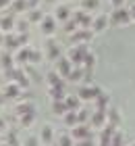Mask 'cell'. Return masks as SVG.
<instances>
[{
  "mask_svg": "<svg viewBox=\"0 0 135 146\" xmlns=\"http://www.w3.org/2000/svg\"><path fill=\"white\" fill-rule=\"evenodd\" d=\"M90 44H79V46H71L67 58L73 63V67H83V58L90 54Z\"/></svg>",
  "mask_w": 135,
  "mask_h": 146,
  "instance_id": "cell-1",
  "label": "cell"
},
{
  "mask_svg": "<svg viewBox=\"0 0 135 146\" xmlns=\"http://www.w3.org/2000/svg\"><path fill=\"white\" fill-rule=\"evenodd\" d=\"M100 92H102V88H98V86H81V88L77 90V96L81 98V102H94L96 98L100 96Z\"/></svg>",
  "mask_w": 135,
  "mask_h": 146,
  "instance_id": "cell-2",
  "label": "cell"
},
{
  "mask_svg": "<svg viewBox=\"0 0 135 146\" xmlns=\"http://www.w3.org/2000/svg\"><path fill=\"white\" fill-rule=\"evenodd\" d=\"M71 136L75 142H81V140H94V129L90 127V123H79L77 127L71 129Z\"/></svg>",
  "mask_w": 135,
  "mask_h": 146,
  "instance_id": "cell-3",
  "label": "cell"
},
{
  "mask_svg": "<svg viewBox=\"0 0 135 146\" xmlns=\"http://www.w3.org/2000/svg\"><path fill=\"white\" fill-rule=\"evenodd\" d=\"M133 21L131 19V11L129 9H114L110 15V23L112 25H129Z\"/></svg>",
  "mask_w": 135,
  "mask_h": 146,
  "instance_id": "cell-4",
  "label": "cell"
},
{
  "mask_svg": "<svg viewBox=\"0 0 135 146\" xmlns=\"http://www.w3.org/2000/svg\"><path fill=\"white\" fill-rule=\"evenodd\" d=\"M92 38H94L92 29H77L75 34L69 36V42H71V46H79V44H90Z\"/></svg>",
  "mask_w": 135,
  "mask_h": 146,
  "instance_id": "cell-5",
  "label": "cell"
},
{
  "mask_svg": "<svg viewBox=\"0 0 135 146\" xmlns=\"http://www.w3.org/2000/svg\"><path fill=\"white\" fill-rule=\"evenodd\" d=\"M71 19H75V21L79 23V27H81V29H90L92 25H94V19H92V15H90V13H85L83 9L75 11V13L71 15Z\"/></svg>",
  "mask_w": 135,
  "mask_h": 146,
  "instance_id": "cell-6",
  "label": "cell"
},
{
  "mask_svg": "<svg viewBox=\"0 0 135 146\" xmlns=\"http://www.w3.org/2000/svg\"><path fill=\"white\" fill-rule=\"evenodd\" d=\"M108 123V119H106V111H100L96 109L92 113V117H90V127L92 129H104V125Z\"/></svg>",
  "mask_w": 135,
  "mask_h": 146,
  "instance_id": "cell-7",
  "label": "cell"
},
{
  "mask_svg": "<svg viewBox=\"0 0 135 146\" xmlns=\"http://www.w3.org/2000/svg\"><path fill=\"white\" fill-rule=\"evenodd\" d=\"M71 71H73V63H71L67 56H60L58 61H56V73H58L63 79H67V77L71 75Z\"/></svg>",
  "mask_w": 135,
  "mask_h": 146,
  "instance_id": "cell-8",
  "label": "cell"
},
{
  "mask_svg": "<svg viewBox=\"0 0 135 146\" xmlns=\"http://www.w3.org/2000/svg\"><path fill=\"white\" fill-rule=\"evenodd\" d=\"M40 29H42V34H44V36L52 38L54 34H56V19L50 17V15H46V17H44V21L40 23Z\"/></svg>",
  "mask_w": 135,
  "mask_h": 146,
  "instance_id": "cell-9",
  "label": "cell"
},
{
  "mask_svg": "<svg viewBox=\"0 0 135 146\" xmlns=\"http://www.w3.org/2000/svg\"><path fill=\"white\" fill-rule=\"evenodd\" d=\"M46 56H48V61H52V63H56L60 56V46L54 42L52 38H48V42H46Z\"/></svg>",
  "mask_w": 135,
  "mask_h": 146,
  "instance_id": "cell-10",
  "label": "cell"
},
{
  "mask_svg": "<svg viewBox=\"0 0 135 146\" xmlns=\"http://www.w3.org/2000/svg\"><path fill=\"white\" fill-rule=\"evenodd\" d=\"M15 25H17V21H15V15H13V13H6V15L0 17V31H2V34H11V31L15 29Z\"/></svg>",
  "mask_w": 135,
  "mask_h": 146,
  "instance_id": "cell-11",
  "label": "cell"
},
{
  "mask_svg": "<svg viewBox=\"0 0 135 146\" xmlns=\"http://www.w3.org/2000/svg\"><path fill=\"white\" fill-rule=\"evenodd\" d=\"M2 94H4V100H6V98H9V100H19V96H21V88H19L15 82H6Z\"/></svg>",
  "mask_w": 135,
  "mask_h": 146,
  "instance_id": "cell-12",
  "label": "cell"
},
{
  "mask_svg": "<svg viewBox=\"0 0 135 146\" xmlns=\"http://www.w3.org/2000/svg\"><path fill=\"white\" fill-rule=\"evenodd\" d=\"M29 113H36L33 102H29V100L17 102V107H15V115H17V117H25V115H29Z\"/></svg>",
  "mask_w": 135,
  "mask_h": 146,
  "instance_id": "cell-13",
  "label": "cell"
},
{
  "mask_svg": "<svg viewBox=\"0 0 135 146\" xmlns=\"http://www.w3.org/2000/svg\"><path fill=\"white\" fill-rule=\"evenodd\" d=\"M2 48L6 52H13V50H17L19 48V40H17V34H4V42H2Z\"/></svg>",
  "mask_w": 135,
  "mask_h": 146,
  "instance_id": "cell-14",
  "label": "cell"
},
{
  "mask_svg": "<svg viewBox=\"0 0 135 146\" xmlns=\"http://www.w3.org/2000/svg\"><path fill=\"white\" fill-rule=\"evenodd\" d=\"M106 119H108V123L110 125H114V127H121V123H123V117H121V113H119V109H114V107H110L106 111Z\"/></svg>",
  "mask_w": 135,
  "mask_h": 146,
  "instance_id": "cell-15",
  "label": "cell"
},
{
  "mask_svg": "<svg viewBox=\"0 0 135 146\" xmlns=\"http://www.w3.org/2000/svg\"><path fill=\"white\" fill-rule=\"evenodd\" d=\"M110 23V17H106V15H98L96 19H94V25H92V31L94 34H100V31H104L106 29V25Z\"/></svg>",
  "mask_w": 135,
  "mask_h": 146,
  "instance_id": "cell-16",
  "label": "cell"
},
{
  "mask_svg": "<svg viewBox=\"0 0 135 146\" xmlns=\"http://www.w3.org/2000/svg\"><path fill=\"white\" fill-rule=\"evenodd\" d=\"M40 142L46 144V146H50L54 142V129L50 127V125H44V127L40 129Z\"/></svg>",
  "mask_w": 135,
  "mask_h": 146,
  "instance_id": "cell-17",
  "label": "cell"
},
{
  "mask_svg": "<svg viewBox=\"0 0 135 146\" xmlns=\"http://www.w3.org/2000/svg\"><path fill=\"white\" fill-rule=\"evenodd\" d=\"M46 84H48V88H65L63 77H60L56 71H50L48 75H46Z\"/></svg>",
  "mask_w": 135,
  "mask_h": 146,
  "instance_id": "cell-18",
  "label": "cell"
},
{
  "mask_svg": "<svg viewBox=\"0 0 135 146\" xmlns=\"http://www.w3.org/2000/svg\"><path fill=\"white\" fill-rule=\"evenodd\" d=\"M94 104H96V109H100V111H108V109H110V96L102 90V92H100V96L94 100Z\"/></svg>",
  "mask_w": 135,
  "mask_h": 146,
  "instance_id": "cell-19",
  "label": "cell"
},
{
  "mask_svg": "<svg viewBox=\"0 0 135 146\" xmlns=\"http://www.w3.org/2000/svg\"><path fill=\"white\" fill-rule=\"evenodd\" d=\"M15 84L19 86L21 90H27L29 88V77H27V73L21 69V67H17V75H15Z\"/></svg>",
  "mask_w": 135,
  "mask_h": 146,
  "instance_id": "cell-20",
  "label": "cell"
},
{
  "mask_svg": "<svg viewBox=\"0 0 135 146\" xmlns=\"http://www.w3.org/2000/svg\"><path fill=\"white\" fill-rule=\"evenodd\" d=\"M29 56H31V48H29V46H25V48H19L17 54H15V63L27 65V63H29Z\"/></svg>",
  "mask_w": 135,
  "mask_h": 146,
  "instance_id": "cell-21",
  "label": "cell"
},
{
  "mask_svg": "<svg viewBox=\"0 0 135 146\" xmlns=\"http://www.w3.org/2000/svg\"><path fill=\"white\" fill-rule=\"evenodd\" d=\"M0 65H2L4 71H6V69H13V67H15V56H13L11 52L2 50V52H0Z\"/></svg>",
  "mask_w": 135,
  "mask_h": 146,
  "instance_id": "cell-22",
  "label": "cell"
},
{
  "mask_svg": "<svg viewBox=\"0 0 135 146\" xmlns=\"http://www.w3.org/2000/svg\"><path fill=\"white\" fill-rule=\"evenodd\" d=\"M67 113H69V107H67V102H65V100H56V102H52V115H56V117H65Z\"/></svg>",
  "mask_w": 135,
  "mask_h": 146,
  "instance_id": "cell-23",
  "label": "cell"
},
{
  "mask_svg": "<svg viewBox=\"0 0 135 146\" xmlns=\"http://www.w3.org/2000/svg\"><path fill=\"white\" fill-rule=\"evenodd\" d=\"M54 19H56V21L67 23V21L71 19V11H69V6H65V4L56 6V15H54Z\"/></svg>",
  "mask_w": 135,
  "mask_h": 146,
  "instance_id": "cell-24",
  "label": "cell"
},
{
  "mask_svg": "<svg viewBox=\"0 0 135 146\" xmlns=\"http://www.w3.org/2000/svg\"><path fill=\"white\" fill-rule=\"evenodd\" d=\"M114 134H117V127L110 125V123H106L104 129H100V140H102V142H110Z\"/></svg>",
  "mask_w": 135,
  "mask_h": 146,
  "instance_id": "cell-25",
  "label": "cell"
},
{
  "mask_svg": "<svg viewBox=\"0 0 135 146\" xmlns=\"http://www.w3.org/2000/svg\"><path fill=\"white\" fill-rule=\"evenodd\" d=\"M25 11H29L27 0H13V4L9 9V13H13V15H17V13H25Z\"/></svg>",
  "mask_w": 135,
  "mask_h": 146,
  "instance_id": "cell-26",
  "label": "cell"
},
{
  "mask_svg": "<svg viewBox=\"0 0 135 146\" xmlns=\"http://www.w3.org/2000/svg\"><path fill=\"white\" fill-rule=\"evenodd\" d=\"M63 123H65V125H67V127H69V129H73V127H77V125H79L77 113H75V111H69V113H67V115L63 117Z\"/></svg>",
  "mask_w": 135,
  "mask_h": 146,
  "instance_id": "cell-27",
  "label": "cell"
},
{
  "mask_svg": "<svg viewBox=\"0 0 135 146\" xmlns=\"http://www.w3.org/2000/svg\"><path fill=\"white\" fill-rule=\"evenodd\" d=\"M44 13L40 11V9H31V11H27V21L29 23H42L44 21Z\"/></svg>",
  "mask_w": 135,
  "mask_h": 146,
  "instance_id": "cell-28",
  "label": "cell"
},
{
  "mask_svg": "<svg viewBox=\"0 0 135 146\" xmlns=\"http://www.w3.org/2000/svg\"><path fill=\"white\" fill-rule=\"evenodd\" d=\"M48 94H50V100H52V102H56V100H65V98H67L65 88H48Z\"/></svg>",
  "mask_w": 135,
  "mask_h": 146,
  "instance_id": "cell-29",
  "label": "cell"
},
{
  "mask_svg": "<svg viewBox=\"0 0 135 146\" xmlns=\"http://www.w3.org/2000/svg\"><path fill=\"white\" fill-rule=\"evenodd\" d=\"M65 102H67V107H69V111H81V98L75 94V96H67L65 98Z\"/></svg>",
  "mask_w": 135,
  "mask_h": 146,
  "instance_id": "cell-30",
  "label": "cell"
},
{
  "mask_svg": "<svg viewBox=\"0 0 135 146\" xmlns=\"http://www.w3.org/2000/svg\"><path fill=\"white\" fill-rule=\"evenodd\" d=\"M71 84H79V82H83V67H73L71 71V75L67 77Z\"/></svg>",
  "mask_w": 135,
  "mask_h": 146,
  "instance_id": "cell-31",
  "label": "cell"
},
{
  "mask_svg": "<svg viewBox=\"0 0 135 146\" xmlns=\"http://www.w3.org/2000/svg\"><path fill=\"white\" fill-rule=\"evenodd\" d=\"M9 146H21V142H19V134L17 129H9L6 131V140H4Z\"/></svg>",
  "mask_w": 135,
  "mask_h": 146,
  "instance_id": "cell-32",
  "label": "cell"
},
{
  "mask_svg": "<svg viewBox=\"0 0 135 146\" xmlns=\"http://www.w3.org/2000/svg\"><path fill=\"white\" fill-rule=\"evenodd\" d=\"M33 121H36V113H29V115H25V117H19V125H21L23 129L31 127Z\"/></svg>",
  "mask_w": 135,
  "mask_h": 146,
  "instance_id": "cell-33",
  "label": "cell"
},
{
  "mask_svg": "<svg viewBox=\"0 0 135 146\" xmlns=\"http://www.w3.org/2000/svg\"><path fill=\"white\" fill-rule=\"evenodd\" d=\"M98 6H100V0H81V9H83L85 13L96 11Z\"/></svg>",
  "mask_w": 135,
  "mask_h": 146,
  "instance_id": "cell-34",
  "label": "cell"
},
{
  "mask_svg": "<svg viewBox=\"0 0 135 146\" xmlns=\"http://www.w3.org/2000/svg\"><path fill=\"white\" fill-rule=\"evenodd\" d=\"M63 29H65V34H69V36H71V34H75V31L81 29V27H79V23L75 21V19H69V21L63 25Z\"/></svg>",
  "mask_w": 135,
  "mask_h": 146,
  "instance_id": "cell-35",
  "label": "cell"
},
{
  "mask_svg": "<svg viewBox=\"0 0 135 146\" xmlns=\"http://www.w3.org/2000/svg\"><path fill=\"white\" fill-rule=\"evenodd\" d=\"M73 142H75V140H73V136H71V134H60L56 146H75Z\"/></svg>",
  "mask_w": 135,
  "mask_h": 146,
  "instance_id": "cell-36",
  "label": "cell"
},
{
  "mask_svg": "<svg viewBox=\"0 0 135 146\" xmlns=\"http://www.w3.org/2000/svg\"><path fill=\"white\" fill-rule=\"evenodd\" d=\"M29 21H27V19H19L17 21V25H15V29L19 31V34H27V29H29Z\"/></svg>",
  "mask_w": 135,
  "mask_h": 146,
  "instance_id": "cell-37",
  "label": "cell"
},
{
  "mask_svg": "<svg viewBox=\"0 0 135 146\" xmlns=\"http://www.w3.org/2000/svg\"><path fill=\"white\" fill-rule=\"evenodd\" d=\"M90 117H92V113L87 111V109H81V111H77V119H79V123H90Z\"/></svg>",
  "mask_w": 135,
  "mask_h": 146,
  "instance_id": "cell-38",
  "label": "cell"
},
{
  "mask_svg": "<svg viewBox=\"0 0 135 146\" xmlns=\"http://www.w3.org/2000/svg\"><path fill=\"white\" fill-rule=\"evenodd\" d=\"M94 65H96V54L90 52V54L83 58V69H94Z\"/></svg>",
  "mask_w": 135,
  "mask_h": 146,
  "instance_id": "cell-39",
  "label": "cell"
},
{
  "mask_svg": "<svg viewBox=\"0 0 135 146\" xmlns=\"http://www.w3.org/2000/svg\"><path fill=\"white\" fill-rule=\"evenodd\" d=\"M110 146H123V131H121V129H117V134L112 136Z\"/></svg>",
  "mask_w": 135,
  "mask_h": 146,
  "instance_id": "cell-40",
  "label": "cell"
},
{
  "mask_svg": "<svg viewBox=\"0 0 135 146\" xmlns=\"http://www.w3.org/2000/svg\"><path fill=\"white\" fill-rule=\"evenodd\" d=\"M40 61H42V54H40L38 50H33V48H31V56H29V63H31V65H38Z\"/></svg>",
  "mask_w": 135,
  "mask_h": 146,
  "instance_id": "cell-41",
  "label": "cell"
},
{
  "mask_svg": "<svg viewBox=\"0 0 135 146\" xmlns=\"http://www.w3.org/2000/svg\"><path fill=\"white\" fill-rule=\"evenodd\" d=\"M17 40H19V48H25L27 42H29V36L27 34H17Z\"/></svg>",
  "mask_w": 135,
  "mask_h": 146,
  "instance_id": "cell-42",
  "label": "cell"
},
{
  "mask_svg": "<svg viewBox=\"0 0 135 146\" xmlns=\"http://www.w3.org/2000/svg\"><path fill=\"white\" fill-rule=\"evenodd\" d=\"M15 75H17V67H13V69H6V71H4V77L9 79V82H15Z\"/></svg>",
  "mask_w": 135,
  "mask_h": 146,
  "instance_id": "cell-43",
  "label": "cell"
},
{
  "mask_svg": "<svg viewBox=\"0 0 135 146\" xmlns=\"http://www.w3.org/2000/svg\"><path fill=\"white\" fill-rule=\"evenodd\" d=\"M23 146H40V138L38 136H31V138H27V142Z\"/></svg>",
  "mask_w": 135,
  "mask_h": 146,
  "instance_id": "cell-44",
  "label": "cell"
},
{
  "mask_svg": "<svg viewBox=\"0 0 135 146\" xmlns=\"http://www.w3.org/2000/svg\"><path fill=\"white\" fill-rule=\"evenodd\" d=\"M75 146H98V144L94 142V140H81V142H77Z\"/></svg>",
  "mask_w": 135,
  "mask_h": 146,
  "instance_id": "cell-45",
  "label": "cell"
},
{
  "mask_svg": "<svg viewBox=\"0 0 135 146\" xmlns=\"http://www.w3.org/2000/svg\"><path fill=\"white\" fill-rule=\"evenodd\" d=\"M11 4H13V0H0V11L2 9H11Z\"/></svg>",
  "mask_w": 135,
  "mask_h": 146,
  "instance_id": "cell-46",
  "label": "cell"
},
{
  "mask_svg": "<svg viewBox=\"0 0 135 146\" xmlns=\"http://www.w3.org/2000/svg\"><path fill=\"white\" fill-rule=\"evenodd\" d=\"M110 4L114 6V9H123V4H125V0H110Z\"/></svg>",
  "mask_w": 135,
  "mask_h": 146,
  "instance_id": "cell-47",
  "label": "cell"
},
{
  "mask_svg": "<svg viewBox=\"0 0 135 146\" xmlns=\"http://www.w3.org/2000/svg\"><path fill=\"white\" fill-rule=\"evenodd\" d=\"M27 4H29V11H31V9H38L40 0H27Z\"/></svg>",
  "mask_w": 135,
  "mask_h": 146,
  "instance_id": "cell-48",
  "label": "cell"
},
{
  "mask_svg": "<svg viewBox=\"0 0 135 146\" xmlns=\"http://www.w3.org/2000/svg\"><path fill=\"white\" fill-rule=\"evenodd\" d=\"M4 129H6V121H4L2 117H0V131H4Z\"/></svg>",
  "mask_w": 135,
  "mask_h": 146,
  "instance_id": "cell-49",
  "label": "cell"
},
{
  "mask_svg": "<svg viewBox=\"0 0 135 146\" xmlns=\"http://www.w3.org/2000/svg\"><path fill=\"white\" fill-rule=\"evenodd\" d=\"M129 11H131V19H133V21H135V6H131V9H129Z\"/></svg>",
  "mask_w": 135,
  "mask_h": 146,
  "instance_id": "cell-50",
  "label": "cell"
},
{
  "mask_svg": "<svg viewBox=\"0 0 135 146\" xmlns=\"http://www.w3.org/2000/svg\"><path fill=\"white\" fill-rule=\"evenodd\" d=\"M98 146H110V142H102V140H100V142H98Z\"/></svg>",
  "mask_w": 135,
  "mask_h": 146,
  "instance_id": "cell-51",
  "label": "cell"
},
{
  "mask_svg": "<svg viewBox=\"0 0 135 146\" xmlns=\"http://www.w3.org/2000/svg\"><path fill=\"white\" fill-rule=\"evenodd\" d=\"M2 42H4V34L0 31V46H2Z\"/></svg>",
  "mask_w": 135,
  "mask_h": 146,
  "instance_id": "cell-52",
  "label": "cell"
},
{
  "mask_svg": "<svg viewBox=\"0 0 135 146\" xmlns=\"http://www.w3.org/2000/svg\"><path fill=\"white\" fill-rule=\"evenodd\" d=\"M46 2H48V4H54V2H56V0H46Z\"/></svg>",
  "mask_w": 135,
  "mask_h": 146,
  "instance_id": "cell-53",
  "label": "cell"
},
{
  "mask_svg": "<svg viewBox=\"0 0 135 146\" xmlns=\"http://www.w3.org/2000/svg\"><path fill=\"white\" fill-rule=\"evenodd\" d=\"M0 146H9V144H6V142H2V144H0Z\"/></svg>",
  "mask_w": 135,
  "mask_h": 146,
  "instance_id": "cell-54",
  "label": "cell"
},
{
  "mask_svg": "<svg viewBox=\"0 0 135 146\" xmlns=\"http://www.w3.org/2000/svg\"><path fill=\"white\" fill-rule=\"evenodd\" d=\"M131 146H135V142H133V144H131Z\"/></svg>",
  "mask_w": 135,
  "mask_h": 146,
  "instance_id": "cell-55",
  "label": "cell"
}]
</instances>
